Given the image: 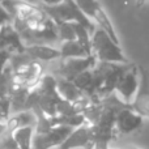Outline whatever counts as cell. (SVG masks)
<instances>
[{"mask_svg":"<svg viewBox=\"0 0 149 149\" xmlns=\"http://www.w3.org/2000/svg\"><path fill=\"white\" fill-rule=\"evenodd\" d=\"M1 5L12 17V25L25 46L59 42L55 22L37 4L22 1H3Z\"/></svg>","mask_w":149,"mask_h":149,"instance_id":"1","label":"cell"},{"mask_svg":"<svg viewBox=\"0 0 149 149\" xmlns=\"http://www.w3.org/2000/svg\"><path fill=\"white\" fill-rule=\"evenodd\" d=\"M102 114L101 118L94 126L93 130V144L92 149H109V145L114 139H116L115 134V119L118 113L126 103H123L115 94L102 98Z\"/></svg>","mask_w":149,"mask_h":149,"instance_id":"2","label":"cell"},{"mask_svg":"<svg viewBox=\"0 0 149 149\" xmlns=\"http://www.w3.org/2000/svg\"><path fill=\"white\" fill-rule=\"evenodd\" d=\"M39 8L55 22V25H59L63 22H76L82 25L89 30V33L93 36L97 26L94 25L92 20L80 9L76 1H60V3H38Z\"/></svg>","mask_w":149,"mask_h":149,"instance_id":"3","label":"cell"},{"mask_svg":"<svg viewBox=\"0 0 149 149\" xmlns=\"http://www.w3.org/2000/svg\"><path fill=\"white\" fill-rule=\"evenodd\" d=\"M131 64H118V63H101L97 62L93 68L94 76L95 92L100 100L115 93V88L118 85L120 77L130 70Z\"/></svg>","mask_w":149,"mask_h":149,"instance_id":"4","label":"cell"},{"mask_svg":"<svg viewBox=\"0 0 149 149\" xmlns=\"http://www.w3.org/2000/svg\"><path fill=\"white\" fill-rule=\"evenodd\" d=\"M92 54L94 55L97 62L101 63L131 64L130 59L124 55L122 47L98 28L92 36Z\"/></svg>","mask_w":149,"mask_h":149,"instance_id":"5","label":"cell"},{"mask_svg":"<svg viewBox=\"0 0 149 149\" xmlns=\"http://www.w3.org/2000/svg\"><path fill=\"white\" fill-rule=\"evenodd\" d=\"M95 64H97V59L94 58V55L74 58V59H60L49 73L56 79H65L68 81H73L79 74L93 70Z\"/></svg>","mask_w":149,"mask_h":149,"instance_id":"6","label":"cell"},{"mask_svg":"<svg viewBox=\"0 0 149 149\" xmlns=\"http://www.w3.org/2000/svg\"><path fill=\"white\" fill-rule=\"evenodd\" d=\"M77 5L80 7V9L94 22V25L98 29L103 30L114 42L119 45V37L115 31L113 22L110 21L109 16L106 15L105 9L102 8V5L98 1H76Z\"/></svg>","mask_w":149,"mask_h":149,"instance_id":"7","label":"cell"},{"mask_svg":"<svg viewBox=\"0 0 149 149\" xmlns=\"http://www.w3.org/2000/svg\"><path fill=\"white\" fill-rule=\"evenodd\" d=\"M139 88H140L139 65L136 63H132L130 70L120 77V80H119L118 85L115 88V93L114 94L123 103L131 106L132 102L135 101L137 92H139Z\"/></svg>","mask_w":149,"mask_h":149,"instance_id":"8","label":"cell"},{"mask_svg":"<svg viewBox=\"0 0 149 149\" xmlns=\"http://www.w3.org/2000/svg\"><path fill=\"white\" fill-rule=\"evenodd\" d=\"M73 130L74 128L72 127L59 126L54 127L45 134H36L33 137V143H31V149H51L54 147L59 148L72 134Z\"/></svg>","mask_w":149,"mask_h":149,"instance_id":"9","label":"cell"},{"mask_svg":"<svg viewBox=\"0 0 149 149\" xmlns=\"http://www.w3.org/2000/svg\"><path fill=\"white\" fill-rule=\"evenodd\" d=\"M143 116L132 109V106H126L118 113L115 119V134L116 137L128 135L137 131L143 127Z\"/></svg>","mask_w":149,"mask_h":149,"instance_id":"10","label":"cell"},{"mask_svg":"<svg viewBox=\"0 0 149 149\" xmlns=\"http://www.w3.org/2000/svg\"><path fill=\"white\" fill-rule=\"evenodd\" d=\"M139 72L140 88L131 106L143 118H149V72L141 65H139Z\"/></svg>","mask_w":149,"mask_h":149,"instance_id":"11","label":"cell"},{"mask_svg":"<svg viewBox=\"0 0 149 149\" xmlns=\"http://www.w3.org/2000/svg\"><path fill=\"white\" fill-rule=\"evenodd\" d=\"M93 144V130L92 126L88 123L77 127L72 131V134L67 137L64 143L59 147V149H92Z\"/></svg>","mask_w":149,"mask_h":149,"instance_id":"12","label":"cell"},{"mask_svg":"<svg viewBox=\"0 0 149 149\" xmlns=\"http://www.w3.org/2000/svg\"><path fill=\"white\" fill-rule=\"evenodd\" d=\"M25 45L21 41L18 33L12 24L0 28V51H8L10 54L25 52Z\"/></svg>","mask_w":149,"mask_h":149,"instance_id":"13","label":"cell"},{"mask_svg":"<svg viewBox=\"0 0 149 149\" xmlns=\"http://www.w3.org/2000/svg\"><path fill=\"white\" fill-rule=\"evenodd\" d=\"M25 52L33 60L39 63H49L55 62V60H60L62 55H60V50L55 49L49 45H36V46H26Z\"/></svg>","mask_w":149,"mask_h":149,"instance_id":"14","label":"cell"},{"mask_svg":"<svg viewBox=\"0 0 149 149\" xmlns=\"http://www.w3.org/2000/svg\"><path fill=\"white\" fill-rule=\"evenodd\" d=\"M73 84L92 101H100L95 92V84H94V76H93V70L86 71V72L79 74L73 80Z\"/></svg>","mask_w":149,"mask_h":149,"instance_id":"15","label":"cell"},{"mask_svg":"<svg viewBox=\"0 0 149 149\" xmlns=\"http://www.w3.org/2000/svg\"><path fill=\"white\" fill-rule=\"evenodd\" d=\"M60 55L62 59H74V58H85L90 56L86 50L77 41H68L60 43Z\"/></svg>","mask_w":149,"mask_h":149,"instance_id":"16","label":"cell"},{"mask_svg":"<svg viewBox=\"0 0 149 149\" xmlns=\"http://www.w3.org/2000/svg\"><path fill=\"white\" fill-rule=\"evenodd\" d=\"M34 135H36L34 127H20L13 131V139L20 149H31Z\"/></svg>","mask_w":149,"mask_h":149,"instance_id":"17","label":"cell"},{"mask_svg":"<svg viewBox=\"0 0 149 149\" xmlns=\"http://www.w3.org/2000/svg\"><path fill=\"white\" fill-rule=\"evenodd\" d=\"M17 128L16 124L9 119L8 127L3 134H0V149H20L16 145L15 139H13V131Z\"/></svg>","mask_w":149,"mask_h":149,"instance_id":"18","label":"cell"},{"mask_svg":"<svg viewBox=\"0 0 149 149\" xmlns=\"http://www.w3.org/2000/svg\"><path fill=\"white\" fill-rule=\"evenodd\" d=\"M58 38L59 42H68V41H76V30H74V22H63L56 25Z\"/></svg>","mask_w":149,"mask_h":149,"instance_id":"19","label":"cell"},{"mask_svg":"<svg viewBox=\"0 0 149 149\" xmlns=\"http://www.w3.org/2000/svg\"><path fill=\"white\" fill-rule=\"evenodd\" d=\"M10 116L12 114H10L9 98H0V134L7 130Z\"/></svg>","mask_w":149,"mask_h":149,"instance_id":"20","label":"cell"},{"mask_svg":"<svg viewBox=\"0 0 149 149\" xmlns=\"http://www.w3.org/2000/svg\"><path fill=\"white\" fill-rule=\"evenodd\" d=\"M12 58V54L8 51H0V76L5 71L7 65L9 64V60Z\"/></svg>","mask_w":149,"mask_h":149,"instance_id":"21","label":"cell"},{"mask_svg":"<svg viewBox=\"0 0 149 149\" xmlns=\"http://www.w3.org/2000/svg\"><path fill=\"white\" fill-rule=\"evenodd\" d=\"M9 24H12V17H10L8 10L0 3V28H3L5 25H9Z\"/></svg>","mask_w":149,"mask_h":149,"instance_id":"22","label":"cell"},{"mask_svg":"<svg viewBox=\"0 0 149 149\" xmlns=\"http://www.w3.org/2000/svg\"><path fill=\"white\" fill-rule=\"evenodd\" d=\"M131 149H137V148H131Z\"/></svg>","mask_w":149,"mask_h":149,"instance_id":"23","label":"cell"}]
</instances>
